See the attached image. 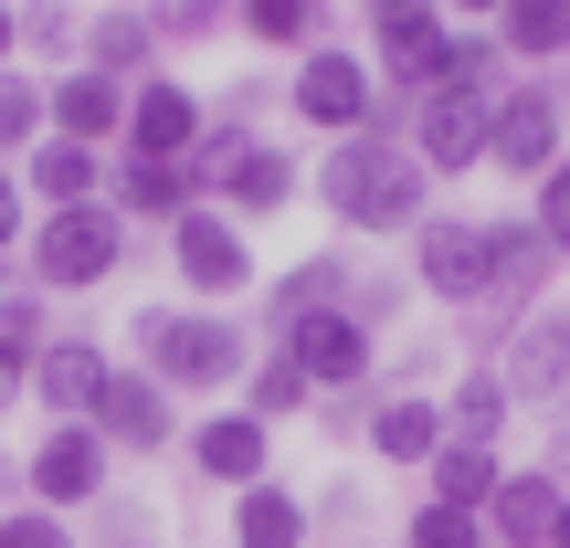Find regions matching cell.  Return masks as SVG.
I'll return each mask as SVG.
<instances>
[{"label":"cell","mask_w":570,"mask_h":548,"mask_svg":"<svg viewBox=\"0 0 570 548\" xmlns=\"http://www.w3.org/2000/svg\"><path fill=\"white\" fill-rule=\"evenodd\" d=\"M42 127H53V138H75V148H106V159H117V138H127V84H106V74H53L42 84Z\"/></svg>","instance_id":"5bb4252c"},{"label":"cell","mask_w":570,"mask_h":548,"mask_svg":"<svg viewBox=\"0 0 570 548\" xmlns=\"http://www.w3.org/2000/svg\"><path fill=\"white\" fill-rule=\"evenodd\" d=\"M550 548H570V496H560V517H550Z\"/></svg>","instance_id":"7bdbcfd3"},{"label":"cell","mask_w":570,"mask_h":548,"mask_svg":"<svg viewBox=\"0 0 570 548\" xmlns=\"http://www.w3.org/2000/svg\"><path fill=\"white\" fill-rule=\"evenodd\" d=\"M11 486H21V465H11V454H0V517H11Z\"/></svg>","instance_id":"b9f144b4"},{"label":"cell","mask_w":570,"mask_h":548,"mask_svg":"<svg viewBox=\"0 0 570 548\" xmlns=\"http://www.w3.org/2000/svg\"><path fill=\"white\" fill-rule=\"evenodd\" d=\"M570 159L560 148V84L550 74H518L508 96H497V117H487V169H508V180H550V169Z\"/></svg>","instance_id":"277c9868"},{"label":"cell","mask_w":570,"mask_h":548,"mask_svg":"<svg viewBox=\"0 0 570 548\" xmlns=\"http://www.w3.org/2000/svg\"><path fill=\"white\" fill-rule=\"evenodd\" d=\"M106 380H117V359H106L96 338H42L32 348V401L53 411V422H85V411L106 401Z\"/></svg>","instance_id":"9a60e30c"},{"label":"cell","mask_w":570,"mask_h":548,"mask_svg":"<svg viewBox=\"0 0 570 548\" xmlns=\"http://www.w3.org/2000/svg\"><path fill=\"white\" fill-rule=\"evenodd\" d=\"M42 138H53V127H42V84L32 74H0V159H11V148L32 159Z\"/></svg>","instance_id":"f1b7e54d"},{"label":"cell","mask_w":570,"mask_h":548,"mask_svg":"<svg viewBox=\"0 0 570 548\" xmlns=\"http://www.w3.org/2000/svg\"><path fill=\"white\" fill-rule=\"evenodd\" d=\"M11 53H21V11L0 0V74H11Z\"/></svg>","instance_id":"f35d334b"},{"label":"cell","mask_w":570,"mask_h":548,"mask_svg":"<svg viewBox=\"0 0 570 548\" xmlns=\"http://www.w3.org/2000/svg\"><path fill=\"white\" fill-rule=\"evenodd\" d=\"M560 475L550 465H529V475H508V486H497V507H487V538L497 548H550V517H560Z\"/></svg>","instance_id":"ac0fdd59"},{"label":"cell","mask_w":570,"mask_h":548,"mask_svg":"<svg viewBox=\"0 0 570 548\" xmlns=\"http://www.w3.org/2000/svg\"><path fill=\"white\" fill-rule=\"evenodd\" d=\"M412 275H423V296H444V306H487V285H497V222H465V211H433L423 232H412Z\"/></svg>","instance_id":"5b68a950"},{"label":"cell","mask_w":570,"mask_h":548,"mask_svg":"<svg viewBox=\"0 0 570 548\" xmlns=\"http://www.w3.org/2000/svg\"><path fill=\"white\" fill-rule=\"evenodd\" d=\"M0 548H75V517H53V507H11V517H0Z\"/></svg>","instance_id":"d6a6232c"},{"label":"cell","mask_w":570,"mask_h":548,"mask_svg":"<svg viewBox=\"0 0 570 548\" xmlns=\"http://www.w3.org/2000/svg\"><path fill=\"white\" fill-rule=\"evenodd\" d=\"M21 232H32V222H21V180H11V169H0V253H11Z\"/></svg>","instance_id":"74e56055"},{"label":"cell","mask_w":570,"mask_h":548,"mask_svg":"<svg viewBox=\"0 0 570 548\" xmlns=\"http://www.w3.org/2000/svg\"><path fill=\"white\" fill-rule=\"evenodd\" d=\"M21 265H32L42 296H85V285H106V275L127 265V222H117V201L42 211V222L21 232Z\"/></svg>","instance_id":"3957f363"},{"label":"cell","mask_w":570,"mask_h":548,"mask_svg":"<svg viewBox=\"0 0 570 548\" xmlns=\"http://www.w3.org/2000/svg\"><path fill=\"white\" fill-rule=\"evenodd\" d=\"M275 348L306 369V390H317V401H338V390H370V348H381V338H370L348 306H327V317H296Z\"/></svg>","instance_id":"8fae6325"},{"label":"cell","mask_w":570,"mask_h":548,"mask_svg":"<svg viewBox=\"0 0 570 548\" xmlns=\"http://www.w3.org/2000/svg\"><path fill=\"white\" fill-rule=\"evenodd\" d=\"M106 548H148V538H138V528H117V538H106Z\"/></svg>","instance_id":"ee69618b"},{"label":"cell","mask_w":570,"mask_h":548,"mask_svg":"<svg viewBox=\"0 0 570 548\" xmlns=\"http://www.w3.org/2000/svg\"><path fill=\"white\" fill-rule=\"evenodd\" d=\"M148 63H159L148 11H96V21H85V74H106V84H127V96H138Z\"/></svg>","instance_id":"d6986e66"},{"label":"cell","mask_w":570,"mask_h":548,"mask_svg":"<svg viewBox=\"0 0 570 548\" xmlns=\"http://www.w3.org/2000/svg\"><path fill=\"white\" fill-rule=\"evenodd\" d=\"M348 285H360V275H348V253H306L296 275H275V296H265V327L285 338L296 317H327V306H348Z\"/></svg>","instance_id":"44dd1931"},{"label":"cell","mask_w":570,"mask_h":548,"mask_svg":"<svg viewBox=\"0 0 570 548\" xmlns=\"http://www.w3.org/2000/svg\"><path fill=\"white\" fill-rule=\"evenodd\" d=\"M391 306H402V275H360V285H348V317H360L370 338H381V317H391Z\"/></svg>","instance_id":"d590c367"},{"label":"cell","mask_w":570,"mask_h":548,"mask_svg":"<svg viewBox=\"0 0 570 548\" xmlns=\"http://www.w3.org/2000/svg\"><path fill=\"white\" fill-rule=\"evenodd\" d=\"M423 486H433V507H465V517H487L497 507V486H508V465H497L487 444H444L423 465Z\"/></svg>","instance_id":"603a6c76"},{"label":"cell","mask_w":570,"mask_h":548,"mask_svg":"<svg viewBox=\"0 0 570 548\" xmlns=\"http://www.w3.org/2000/svg\"><path fill=\"white\" fill-rule=\"evenodd\" d=\"M233 21H244L265 53H317L327 42V0H233Z\"/></svg>","instance_id":"4316f807"},{"label":"cell","mask_w":570,"mask_h":548,"mask_svg":"<svg viewBox=\"0 0 570 548\" xmlns=\"http://www.w3.org/2000/svg\"><path fill=\"white\" fill-rule=\"evenodd\" d=\"M560 96H570V53H560Z\"/></svg>","instance_id":"f6af8a7d"},{"label":"cell","mask_w":570,"mask_h":548,"mask_svg":"<svg viewBox=\"0 0 570 548\" xmlns=\"http://www.w3.org/2000/svg\"><path fill=\"white\" fill-rule=\"evenodd\" d=\"M497 380H508L518 411L570 401V306H539V317L508 327V359H497Z\"/></svg>","instance_id":"7c38bea8"},{"label":"cell","mask_w":570,"mask_h":548,"mask_svg":"<svg viewBox=\"0 0 570 548\" xmlns=\"http://www.w3.org/2000/svg\"><path fill=\"white\" fill-rule=\"evenodd\" d=\"M169 265H180V285L190 296H244L254 285V243H244V222H233V211H212V201H190L180 222H169Z\"/></svg>","instance_id":"ba28073f"},{"label":"cell","mask_w":570,"mask_h":548,"mask_svg":"<svg viewBox=\"0 0 570 548\" xmlns=\"http://www.w3.org/2000/svg\"><path fill=\"white\" fill-rule=\"evenodd\" d=\"M138 369L169 401H212V390L254 380V338L233 317H202V306H138Z\"/></svg>","instance_id":"7a4b0ae2"},{"label":"cell","mask_w":570,"mask_h":548,"mask_svg":"<svg viewBox=\"0 0 570 548\" xmlns=\"http://www.w3.org/2000/svg\"><path fill=\"white\" fill-rule=\"evenodd\" d=\"M106 148H75V138H42L32 148V201L42 211H75V201H106Z\"/></svg>","instance_id":"ffe728a7"},{"label":"cell","mask_w":570,"mask_h":548,"mask_svg":"<svg viewBox=\"0 0 570 548\" xmlns=\"http://www.w3.org/2000/svg\"><path fill=\"white\" fill-rule=\"evenodd\" d=\"M402 127H412V106L381 96V117H370L360 138L327 148V169H317L327 222H348V232H423V222H433V169L412 159Z\"/></svg>","instance_id":"6da1fadb"},{"label":"cell","mask_w":570,"mask_h":548,"mask_svg":"<svg viewBox=\"0 0 570 548\" xmlns=\"http://www.w3.org/2000/svg\"><path fill=\"white\" fill-rule=\"evenodd\" d=\"M190 465H202L212 486L244 496V486H265V475H275V432L254 422V411H212V422H190Z\"/></svg>","instance_id":"2e32d148"},{"label":"cell","mask_w":570,"mask_h":548,"mask_svg":"<svg viewBox=\"0 0 570 548\" xmlns=\"http://www.w3.org/2000/svg\"><path fill=\"white\" fill-rule=\"evenodd\" d=\"M550 475H560V486H570V422L550 432Z\"/></svg>","instance_id":"ab89813d"},{"label":"cell","mask_w":570,"mask_h":548,"mask_svg":"<svg viewBox=\"0 0 570 548\" xmlns=\"http://www.w3.org/2000/svg\"><path fill=\"white\" fill-rule=\"evenodd\" d=\"M487 117H497V96H475V84H444V96H423L412 106V159L433 169V180H465V169H487Z\"/></svg>","instance_id":"9c48e42d"},{"label":"cell","mask_w":570,"mask_h":548,"mask_svg":"<svg viewBox=\"0 0 570 548\" xmlns=\"http://www.w3.org/2000/svg\"><path fill=\"white\" fill-rule=\"evenodd\" d=\"M370 454L423 475L433 454H444V401H433V390H391V401H370Z\"/></svg>","instance_id":"e0dca14e"},{"label":"cell","mask_w":570,"mask_h":548,"mask_svg":"<svg viewBox=\"0 0 570 548\" xmlns=\"http://www.w3.org/2000/svg\"><path fill=\"white\" fill-rule=\"evenodd\" d=\"M285 106H296L317 138H360V127L381 117V74H370L348 42H317V53L296 63V84H285Z\"/></svg>","instance_id":"8992f818"},{"label":"cell","mask_w":570,"mask_h":548,"mask_svg":"<svg viewBox=\"0 0 570 548\" xmlns=\"http://www.w3.org/2000/svg\"><path fill=\"white\" fill-rule=\"evenodd\" d=\"M233 21V0H148V32L159 42H212Z\"/></svg>","instance_id":"4dcf8cb0"},{"label":"cell","mask_w":570,"mask_h":548,"mask_svg":"<svg viewBox=\"0 0 570 548\" xmlns=\"http://www.w3.org/2000/svg\"><path fill=\"white\" fill-rule=\"evenodd\" d=\"M233 548H306V507H296V486H244L233 496Z\"/></svg>","instance_id":"d4e9b609"},{"label":"cell","mask_w":570,"mask_h":548,"mask_svg":"<svg viewBox=\"0 0 570 548\" xmlns=\"http://www.w3.org/2000/svg\"><path fill=\"white\" fill-rule=\"evenodd\" d=\"M244 411L275 432V422H296V411H317V390H306V369L285 359V348H265V359H254V380H244Z\"/></svg>","instance_id":"83f0119b"},{"label":"cell","mask_w":570,"mask_h":548,"mask_svg":"<svg viewBox=\"0 0 570 548\" xmlns=\"http://www.w3.org/2000/svg\"><path fill=\"white\" fill-rule=\"evenodd\" d=\"M497 53L508 63H560L570 53V0H508L497 11Z\"/></svg>","instance_id":"484cf974"},{"label":"cell","mask_w":570,"mask_h":548,"mask_svg":"<svg viewBox=\"0 0 570 548\" xmlns=\"http://www.w3.org/2000/svg\"><path fill=\"white\" fill-rule=\"evenodd\" d=\"M21 401H32V348L0 338V411H21Z\"/></svg>","instance_id":"8d00e7d4"},{"label":"cell","mask_w":570,"mask_h":548,"mask_svg":"<svg viewBox=\"0 0 570 548\" xmlns=\"http://www.w3.org/2000/svg\"><path fill=\"white\" fill-rule=\"evenodd\" d=\"M106 465H117V454H106L96 422H53L32 444V465H21V486H32V507L75 517V507H96V496H106Z\"/></svg>","instance_id":"30bf717a"},{"label":"cell","mask_w":570,"mask_h":548,"mask_svg":"<svg viewBox=\"0 0 570 548\" xmlns=\"http://www.w3.org/2000/svg\"><path fill=\"white\" fill-rule=\"evenodd\" d=\"M212 138V106L190 96V84H169V74H148L138 96H127V138H117V159H148V169H190V148Z\"/></svg>","instance_id":"52a82bcc"},{"label":"cell","mask_w":570,"mask_h":548,"mask_svg":"<svg viewBox=\"0 0 570 548\" xmlns=\"http://www.w3.org/2000/svg\"><path fill=\"white\" fill-rule=\"evenodd\" d=\"M529 222H539V243H550L560 265H570V159L550 169V180H539V211H529Z\"/></svg>","instance_id":"836d02e7"},{"label":"cell","mask_w":570,"mask_h":548,"mask_svg":"<svg viewBox=\"0 0 570 548\" xmlns=\"http://www.w3.org/2000/svg\"><path fill=\"white\" fill-rule=\"evenodd\" d=\"M0 338H11V348H42V338H53V327H42V285H11V275H0Z\"/></svg>","instance_id":"1f68e13d"},{"label":"cell","mask_w":570,"mask_h":548,"mask_svg":"<svg viewBox=\"0 0 570 548\" xmlns=\"http://www.w3.org/2000/svg\"><path fill=\"white\" fill-rule=\"evenodd\" d=\"M508 411H518V401H508V380H497V359H487V369H465V380L444 390V444H487V454H497Z\"/></svg>","instance_id":"cb8c5ba5"},{"label":"cell","mask_w":570,"mask_h":548,"mask_svg":"<svg viewBox=\"0 0 570 548\" xmlns=\"http://www.w3.org/2000/svg\"><path fill=\"white\" fill-rule=\"evenodd\" d=\"M444 11H465V21H497V11H508V0H444Z\"/></svg>","instance_id":"60d3db41"},{"label":"cell","mask_w":570,"mask_h":548,"mask_svg":"<svg viewBox=\"0 0 570 548\" xmlns=\"http://www.w3.org/2000/svg\"><path fill=\"white\" fill-rule=\"evenodd\" d=\"M21 42L32 53H75V11L63 0H21Z\"/></svg>","instance_id":"e575fe53"},{"label":"cell","mask_w":570,"mask_h":548,"mask_svg":"<svg viewBox=\"0 0 570 548\" xmlns=\"http://www.w3.org/2000/svg\"><path fill=\"white\" fill-rule=\"evenodd\" d=\"M402 548H487V517H465V507H412V528H402Z\"/></svg>","instance_id":"f546056e"},{"label":"cell","mask_w":570,"mask_h":548,"mask_svg":"<svg viewBox=\"0 0 570 548\" xmlns=\"http://www.w3.org/2000/svg\"><path fill=\"white\" fill-rule=\"evenodd\" d=\"M85 422L106 432V454H159L169 432H180V401H169L148 369H117V380H106V401L85 411Z\"/></svg>","instance_id":"4fadbf2b"},{"label":"cell","mask_w":570,"mask_h":548,"mask_svg":"<svg viewBox=\"0 0 570 548\" xmlns=\"http://www.w3.org/2000/svg\"><path fill=\"white\" fill-rule=\"evenodd\" d=\"M106 201H117V222H180L202 190H190V169H148V159H117L106 169Z\"/></svg>","instance_id":"7402d4cb"}]
</instances>
